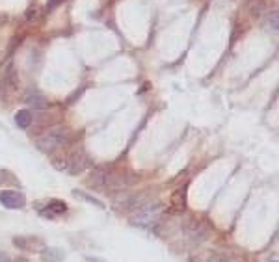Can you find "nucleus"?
Wrapping results in <instances>:
<instances>
[{"mask_svg":"<svg viewBox=\"0 0 279 262\" xmlns=\"http://www.w3.org/2000/svg\"><path fill=\"white\" fill-rule=\"evenodd\" d=\"M160 214H162V204L145 203L136 210L134 223L136 225H140V227H149V225H153L155 221L160 220Z\"/></svg>","mask_w":279,"mask_h":262,"instance_id":"nucleus-1","label":"nucleus"},{"mask_svg":"<svg viewBox=\"0 0 279 262\" xmlns=\"http://www.w3.org/2000/svg\"><path fill=\"white\" fill-rule=\"evenodd\" d=\"M67 142H69V130L63 128V132L62 130H52L47 136L39 138L37 145H39V149H43V151H54L56 147H62V145L67 144Z\"/></svg>","mask_w":279,"mask_h":262,"instance_id":"nucleus-2","label":"nucleus"},{"mask_svg":"<svg viewBox=\"0 0 279 262\" xmlns=\"http://www.w3.org/2000/svg\"><path fill=\"white\" fill-rule=\"evenodd\" d=\"M185 231H186V234L190 238H194L195 242H203V240H207L209 234H211L209 225L201 220H195V218H190V220L186 221Z\"/></svg>","mask_w":279,"mask_h":262,"instance_id":"nucleus-3","label":"nucleus"},{"mask_svg":"<svg viewBox=\"0 0 279 262\" xmlns=\"http://www.w3.org/2000/svg\"><path fill=\"white\" fill-rule=\"evenodd\" d=\"M0 203L4 204L6 208H23L26 204V197L21 192H13V190H4L0 192Z\"/></svg>","mask_w":279,"mask_h":262,"instance_id":"nucleus-4","label":"nucleus"},{"mask_svg":"<svg viewBox=\"0 0 279 262\" xmlns=\"http://www.w3.org/2000/svg\"><path fill=\"white\" fill-rule=\"evenodd\" d=\"M13 245L23 251H43L45 249V242L37 236H17L13 238Z\"/></svg>","mask_w":279,"mask_h":262,"instance_id":"nucleus-5","label":"nucleus"},{"mask_svg":"<svg viewBox=\"0 0 279 262\" xmlns=\"http://www.w3.org/2000/svg\"><path fill=\"white\" fill-rule=\"evenodd\" d=\"M67 169L76 175V173H82L86 169V156L82 151H76L73 152V156H71V160H67Z\"/></svg>","mask_w":279,"mask_h":262,"instance_id":"nucleus-6","label":"nucleus"},{"mask_svg":"<svg viewBox=\"0 0 279 262\" xmlns=\"http://www.w3.org/2000/svg\"><path fill=\"white\" fill-rule=\"evenodd\" d=\"M39 257H41L43 262H60L63 261L65 253L60 247H45L43 251H39Z\"/></svg>","mask_w":279,"mask_h":262,"instance_id":"nucleus-7","label":"nucleus"},{"mask_svg":"<svg viewBox=\"0 0 279 262\" xmlns=\"http://www.w3.org/2000/svg\"><path fill=\"white\" fill-rule=\"evenodd\" d=\"M67 210V204L63 203V201H51V203L47 204V210H41L43 216H47V218H54V216H60V214H63V212Z\"/></svg>","mask_w":279,"mask_h":262,"instance_id":"nucleus-8","label":"nucleus"},{"mask_svg":"<svg viewBox=\"0 0 279 262\" xmlns=\"http://www.w3.org/2000/svg\"><path fill=\"white\" fill-rule=\"evenodd\" d=\"M104 180H106V173L102 169H93L92 177L88 178V184L92 188H104Z\"/></svg>","mask_w":279,"mask_h":262,"instance_id":"nucleus-9","label":"nucleus"},{"mask_svg":"<svg viewBox=\"0 0 279 262\" xmlns=\"http://www.w3.org/2000/svg\"><path fill=\"white\" fill-rule=\"evenodd\" d=\"M15 123L19 128H28L32 125V114L28 110H19L15 114Z\"/></svg>","mask_w":279,"mask_h":262,"instance_id":"nucleus-10","label":"nucleus"},{"mask_svg":"<svg viewBox=\"0 0 279 262\" xmlns=\"http://www.w3.org/2000/svg\"><path fill=\"white\" fill-rule=\"evenodd\" d=\"M171 204L177 208H185L186 204V188H179L175 194L171 195Z\"/></svg>","mask_w":279,"mask_h":262,"instance_id":"nucleus-11","label":"nucleus"},{"mask_svg":"<svg viewBox=\"0 0 279 262\" xmlns=\"http://www.w3.org/2000/svg\"><path fill=\"white\" fill-rule=\"evenodd\" d=\"M73 195H75V197H78V199H84V201H88V203L95 204V206H99V208H104V204H102V201H99V199H95V197H92V195L84 194V192H78V190H73Z\"/></svg>","mask_w":279,"mask_h":262,"instance_id":"nucleus-12","label":"nucleus"},{"mask_svg":"<svg viewBox=\"0 0 279 262\" xmlns=\"http://www.w3.org/2000/svg\"><path fill=\"white\" fill-rule=\"evenodd\" d=\"M26 102H28V104H30V106H34V108H45V106H47V102H45V99H43L41 95H28V97H26Z\"/></svg>","mask_w":279,"mask_h":262,"instance_id":"nucleus-13","label":"nucleus"},{"mask_svg":"<svg viewBox=\"0 0 279 262\" xmlns=\"http://www.w3.org/2000/svg\"><path fill=\"white\" fill-rule=\"evenodd\" d=\"M60 2H63V0H49L47 2V9H52V8H56Z\"/></svg>","mask_w":279,"mask_h":262,"instance_id":"nucleus-14","label":"nucleus"},{"mask_svg":"<svg viewBox=\"0 0 279 262\" xmlns=\"http://www.w3.org/2000/svg\"><path fill=\"white\" fill-rule=\"evenodd\" d=\"M270 25L274 30H278V13H274V19H270Z\"/></svg>","mask_w":279,"mask_h":262,"instance_id":"nucleus-15","label":"nucleus"},{"mask_svg":"<svg viewBox=\"0 0 279 262\" xmlns=\"http://www.w3.org/2000/svg\"><path fill=\"white\" fill-rule=\"evenodd\" d=\"M86 262H106L102 259H97V257H86Z\"/></svg>","mask_w":279,"mask_h":262,"instance_id":"nucleus-16","label":"nucleus"},{"mask_svg":"<svg viewBox=\"0 0 279 262\" xmlns=\"http://www.w3.org/2000/svg\"><path fill=\"white\" fill-rule=\"evenodd\" d=\"M0 262H8V257L4 253H0Z\"/></svg>","mask_w":279,"mask_h":262,"instance_id":"nucleus-17","label":"nucleus"},{"mask_svg":"<svg viewBox=\"0 0 279 262\" xmlns=\"http://www.w3.org/2000/svg\"><path fill=\"white\" fill-rule=\"evenodd\" d=\"M15 262H28V261H26V259H17Z\"/></svg>","mask_w":279,"mask_h":262,"instance_id":"nucleus-18","label":"nucleus"}]
</instances>
